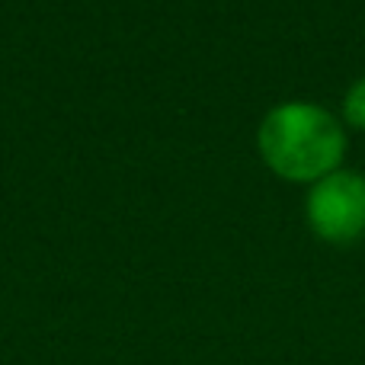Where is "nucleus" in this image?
I'll return each instance as SVG.
<instances>
[{
  "mask_svg": "<svg viewBox=\"0 0 365 365\" xmlns=\"http://www.w3.org/2000/svg\"><path fill=\"white\" fill-rule=\"evenodd\" d=\"M343 128L314 103H282L259 125V154L285 180L311 182L336 170L343 158Z\"/></svg>",
  "mask_w": 365,
  "mask_h": 365,
  "instance_id": "nucleus-1",
  "label": "nucleus"
},
{
  "mask_svg": "<svg viewBox=\"0 0 365 365\" xmlns=\"http://www.w3.org/2000/svg\"><path fill=\"white\" fill-rule=\"evenodd\" d=\"M308 221L330 244H349L365 234V177L334 170L314 182L308 195Z\"/></svg>",
  "mask_w": 365,
  "mask_h": 365,
  "instance_id": "nucleus-2",
  "label": "nucleus"
},
{
  "mask_svg": "<svg viewBox=\"0 0 365 365\" xmlns=\"http://www.w3.org/2000/svg\"><path fill=\"white\" fill-rule=\"evenodd\" d=\"M343 115H346L349 125H356L365 132V77L349 87L346 100H343Z\"/></svg>",
  "mask_w": 365,
  "mask_h": 365,
  "instance_id": "nucleus-3",
  "label": "nucleus"
}]
</instances>
